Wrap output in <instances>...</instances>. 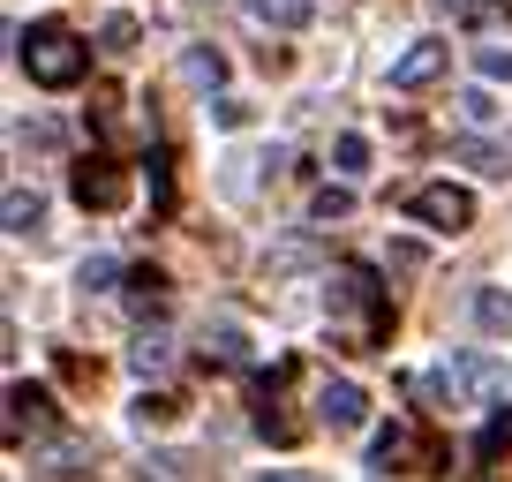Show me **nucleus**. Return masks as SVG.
Returning a JSON list of instances; mask_svg holds the SVG:
<instances>
[{
	"label": "nucleus",
	"instance_id": "f257e3e1",
	"mask_svg": "<svg viewBox=\"0 0 512 482\" xmlns=\"http://www.w3.org/2000/svg\"><path fill=\"white\" fill-rule=\"evenodd\" d=\"M16 61H23V76H31L38 91H76V83L91 76V46H83L68 23H31V31H16Z\"/></svg>",
	"mask_w": 512,
	"mask_h": 482
},
{
	"label": "nucleus",
	"instance_id": "f03ea898",
	"mask_svg": "<svg viewBox=\"0 0 512 482\" xmlns=\"http://www.w3.org/2000/svg\"><path fill=\"white\" fill-rule=\"evenodd\" d=\"M332 332L347 339V347H377V339L392 332V302H384L369 264H339L332 272Z\"/></svg>",
	"mask_w": 512,
	"mask_h": 482
},
{
	"label": "nucleus",
	"instance_id": "7ed1b4c3",
	"mask_svg": "<svg viewBox=\"0 0 512 482\" xmlns=\"http://www.w3.org/2000/svg\"><path fill=\"white\" fill-rule=\"evenodd\" d=\"M437 392H445L452 407H482L505 392V362H490V354H452L445 370H437Z\"/></svg>",
	"mask_w": 512,
	"mask_h": 482
},
{
	"label": "nucleus",
	"instance_id": "20e7f679",
	"mask_svg": "<svg viewBox=\"0 0 512 482\" xmlns=\"http://www.w3.org/2000/svg\"><path fill=\"white\" fill-rule=\"evenodd\" d=\"M407 211H415L422 226H437V234H467V226H475V196L452 189V181H430V189H415V196H407Z\"/></svg>",
	"mask_w": 512,
	"mask_h": 482
},
{
	"label": "nucleus",
	"instance_id": "39448f33",
	"mask_svg": "<svg viewBox=\"0 0 512 482\" xmlns=\"http://www.w3.org/2000/svg\"><path fill=\"white\" fill-rule=\"evenodd\" d=\"M68 196H76L83 211H121L128 204V174L106 166V159H83L76 174H68Z\"/></svg>",
	"mask_w": 512,
	"mask_h": 482
},
{
	"label": "nucleus",
	"instance_id": "423d86ee",
	"mask_svg": "<svg viewBox=\"0 0 512 482\" xmlns=\"http://www.w3.org/2000/svg\"><path fill=\"white\" fill-rule=\"evenodd\" d=\"M317 422L324 430H362L369 422V392L354 385V377H324L317 385Z\"/></svg>",
	"mask_w": 512,
	"mask_h": 482
},
{
	"label": "nucleus",
	"instance_id": "0eeeda50",
	"mask_svg": "<svg viewBox=\"0 0 512 482\" xmlns=\"http://www.w3.org/2000/svg\"><path fill=\"white\" fill-rule=\"evenodd\" d=\"M53 430V400H46V385H8V445H23V437H46Z\"/></svg>",
	"mask_w": 512,
	"mask_h": 482
},
{
	"label": "nucleus",
	"instance_id": "6e6552de",
	"mask_svg": "<svg viewBox=\"0 0 512 482\" xmlns=\"http://www.w3.org/2000/svg\"><path fill=\"white\" fill-rule=\"evenodd\" d=\"M445 61H452V46H437V38H415V46L392 61V91H430V83L445 76Z\"/></svg>",
	"mask_w": 512,
	"mask_h": 482
},
{
	"label": "nucleus",
	"instance_id": "1a4fd4ad",
	"mask_svg": "<svg viewBox=\"0 0 512 482\" xmlns=\"http://www.w3.org/2000/svg\"><path fill=\"white\" fill-rule=\"evenodd\" d=\"M249 8V23H264V31H302L309 16H317V0H241Z\"/></svg>",
	"mask_w": 512,
	"mask_h": 482
},
{
	"label": "nucleus",
	"instance_id": "9d476101",
	"mask_svg": "<svg viewBox=\"0 0 512 482\" xmlns=\"http://www.w3.org/2000/svg\"><path fill=\"white\" fill-rule=\"evenodd\" d=\"M452 159H460V166H475L482 181H505V174H512V151L482 144V136H452Z\"/></svg>",
	"mask_w": 512,
	"mask_h": 482
},
{
	"label": "nucleus",
	"instance_id": "9b49d317",
	"mask_svg": "<svg viewBox=\"0 0 512 482\" xmlns=\"http://www.w3.org/2000/svg\"><path fill=\"white\" fill-rule=\"evenodd\" d=\"M128 370H136V377H166V370H174V339H166V332H136Z\"/></svg>",
	"mask_w": 512,
	"mask_h": 482
},
{
	"label": "nucleus",
	"instance_id": "f8f14e48",
	"mask_svg": "<svg viewBox=\"0 0 512 482\" xmlns=\"http://www.w3.org/2000/svg\"><path fill=\"white\" fill-rule=\"evenodd\" d=\"M181 76H189L196 91H219V83H226V53L219 46H189V53H181Z\"/></svg>",
	"mask_w": 512,
	"mask_h": 482
},
{
	"label": "nucleus",
	"instance_id": "ddd939ff",
	"mask_svg": "<svg viewBox=\"0 0 512 482\" xmlns=\"http://www.w3.org/2000/svg\"><path fill=\"white\" fill-rule=\"evenodd\" d=\"M407 452H415V430H407V422H384L377 445H369V467H400Z\"/></svg>",
	"mask_w": 512,
	"mask_h": 482
},
{
	"label": "nucleus",
	"instance_id": "4468645a",
	"mask_svg": "<svg viewBox=\"0 0 512 482\" xmlns=\"http://www.w3.org/2000/svg\"><path fill=\"white\" fill-rule=\"evenodd\" d=\"M0 211H8V234H31V226L46 219V196H38V189H23V181H16V189H8V204H0Z\"/></svg>",
	"mask_w": 512,
	"mask_h": 482
},
{
	"label": "nucleus",
	"instance_id": "2eb2a0df",
	"mask_svg": "<svg viewBox=\"0 0 512 482\" xmlns=\"http://www.w3.org/2000/svg\"><path fill=\"white\" fill-rule=\"evenodd\" d=\"M475 324H482V332H512V294L505 287H482L475 294Z\"/></svg>",
	"mask_w": 512,
	"mask_h": 482
},
{
	"label": "nucleus",
	"instance_id": "dca6fc26",
	"mask_svg": "<svg viewBox=\"0 0 512 482\" xmlns=\"http://www.w3.org/2000/svg\"><path fill=\"white\" fill-rule=\"evenodd\" d=\"M144 189H151V204H159V211H174V159H166V151H151V159H144Z\"/></svg>",
	"mask_w": 512,
	"mask_h": 482
},
{
	"label": "nucleus",
	"instance_id": "f3484780",
	"mask_svg": "<svg viewBox=\"0 0 512 482\" xmlns=\"http://www.w3.org/2000/svg\"><path fill=\"white\" fill-rule=\"evenodd\" d=\"M347 211H354V189H317V196H309V219H317V226H339Z\"/></svg>",
	"mask_w": 512,
	"mask_h": 482
},
{
	"label": "nucleus",
	"instance_id": "a211bd4d",
	"mask_svg": "<svg viewBox=\"0 0 512 482\" xmlns=\"http://www.w3.org/2000/svg\"><path fill=\"white\" fill-rule=\"evenodd\" d=\"M113 279H121V264H113V257H83L76 264V287L83 294H113Z\"/></svg>",
	"mask_w": 512,
	"mask_h": 482
},
{
	"label": "nucleus",
	"instance_id": "6ab92c4d",
	"mask_svg": "<svg viewBox=\"0 0 512 482\" xmlns=\"http://www.w3.org/2000/svg\"><path fill=\"white\" fill-rule=\"evenodd\" d=\"M505 452H512V415H490V430L475 437V460L490 467V460H505Z\"/></svg>",
	"mask_w": 512,
	"mask_h": 482
},
{
	"label": "nucleus",
	"instance_id": "aec40b11",
	"mask_svg": "<svg viewBox=\"0 0 512 482\" xmlns=\"http://www.w3.org/2000/svg\"><path fill=\"white\" fill-rule=\"evenodd\" d=\"M159 294H166V272H151V264H136V272H128V302H136V309H151Z\"/></svg>",
	"mask_w": 512,
	"mask_h": 482
},
{
	"label": "nucleus",
	"instance_id": "412c9836",
	"mask_svg": "<svg viewBox=\"0 0 512 482\" xmlns=\"http://www.w3.org/2000/svg\"><path fill=\"white\" fill-rule=\"evenodd\" d=\"M332 159H339V174H369V136H339V144H332Z\"/></svg>",
	"mask_w": 512,
	"mask_h": 482
},
{
	"label": "nucleus",
	"instance_id": "4be33fe9",
	"mask_svg": "<svg viewBox=\"0 0 512 482\" xmlns=\"http://www.w3.org/2000/svg\"><path fill=\"white\" fill-rule=\"evenodd\" d=\"M204 113H211V129H249V106H241L234 91H219V98H211Z\"/></svg>",
	"mask_w": 512,
	"mask_h": 482
},
{
	"label": "nucleus",
	"instance_id": "5701e85b",
	"mask_svg": "<svg viewBox=\"0 0 512 482\" xmlns=\"http://www.w3.org/2000/svg\"><path fill=\"white\" fill-rule=\"evenodd\" d=\"M174 415H181L174 392H144V400H136V422H144V430H151V422H174Z\"/></svg>",
	"mask_w": 512,
	"mask_h": 482
},
{
	"label": "nucleus",
	"instance_id": "b1692460",
	"mask_svg": "<svg viewBox=\"0 0 512 482\" xmlns=\"http://www.w3.org/2000/svg\"><path fill=\"white\" fill-rule=\"evenodd\" d=\"M475 68L490 83H512V46H475Z\"/></svg>",
	"mask_w": 512,
	"mask_h": 482
},
{
	"label": "nucleus",
	"instance_id": "393cba45",
	"mask_svg": "<svg viewBox=\"0 0 512 482\" xmlns=\"http://www.w3.org/2000/svg\"><path fill=\"white\" fill-rule=\"evenodd\" d=\"M106 53H136V16H106Z\"/></svg>",
	"mask_w": 512,
	"mask_h": 482
},
{
	"label": "nucleus",
	"instance_id": "a878e982",
	"mask_svg": "<svg viewBox=\"0 0 512 482\" xmlns=\"http://www.w3.org/2000/svg\"><path fill=\"white\" fill-rule=\"evenodd\" d=\"M460 113L482 129V121H497V98H490V91H460Z\"/></svg>",
	"mask_w": 512,
	"mask_h": 482
},
{
	"label": "nucleus",
	"instance_id": "bb28decb",
	"mask_svg": "<svg viewBox=\"0 0 512 482\" xmlns=\"http://www.w3.org/2000/svg\"><path fill=\"white\" fill-rule=\"evenodd\" d=\"M211 362H241V332H234V324H219V339H211Z\"/></svg>",
	"mask_w": 512,
	"mask_h": 482
},
{
	"label": "nucleus",
	"instance_id": "cd10ccee",
	"mask_svg": "<svg viewBox=\"0 0 512 482\" xmlns=\"http://www.w3.org/2000/svg\"><path fill=\"white\" fill-rule=\"evenodd\" d=\"M309 257H317V249H309V241H287V249H279L272 264H279V272H294V264H309Z\"/></svg>",
	"mask_w": 512,
	"mask_h": 482
},
{
	"label": "nucleus",
	"instance_id": "c85d7f7f",
	"mask_svg": "<svg viewBox=\"0 0 512 482\" xmlns=\"http://www.w3.org/2000/svg\"><path fill=\"white\" fill-rule=\"evenodd\" d=\"M264 482H317V475H302V467H272Z\"/></svg>",
	"mask_w": 512,
	"mask_h": 482
},
{
	"label": "nucleus",
	"instance_id": "c756f323",
	"mask_svg": "<svg viewBox=\"0 0 512 482\" xmlns=\"http://www.w3.org/2000/svg\"><path fill=\"white\" fill-rule=\"evenodd\" d=\"M445 8H475V0H445Z\"/></svg>",
	"mask_w": 512,
	"mask_h": 482
}]
</instances>
